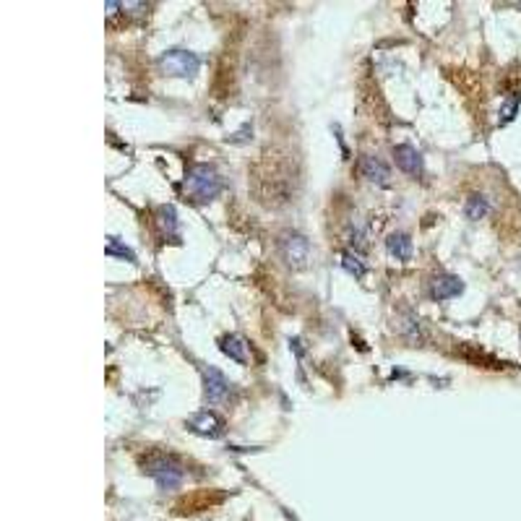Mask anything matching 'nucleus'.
<instances>
[{
  "label": "nucleus",
  "mask_w": 521,
  "mask_h": 521,
  "mask_svg": "<svg viewBox=\"0 0 521 521\" xmlns=\"http://www.w3.org/2000/svg\"><path fill=\"white\" fill-rule=\"evenodd\" d=\"M185 191L193 195L195 201H211L221 191L219 172L211 165H191L185 175Z\"/></svg>",
  "instance_id": "nucleus-1"
},
{
  "label": "nucleus",
  "mask_w": 521,
  "mask_h": 521,
  "mask_svg": "<svg viewBox=\"0 0 521 521\" xmlns=\"http://www.w3.org/2000/svg\"><path fill=\"white\" fill-rule=\"evenodd\" d=\"M143 472L159 485V490H175L180 487L185 472L172 456H149L143 461Z\"/></svg>",
  "instance_id": "nucleus-2"
},
{
  "label": "nucleus",
  "mask_w": 521,
  "mask_h": 521,
  "mask_svg": "<svg viewBox=\"0 0 521 521\" xmlns=\"http://www.w3.org/2000/svg\"><path fill=\"white\" fill-rule=\"evenodd\" d=\"M279 256L284 260L287 266H292V269H302L308 258H311V243H308V237L300 232H282L279 234Z\"/></svg>",
  "instance_id": "nucleus-3"
},
{
  "label": "nucleus",
  "mask_w": 521,
  "mask_h": 521,
  "mask_svg": "<svg viewBox=\"0 0 521 521\" xmlns=\"http://www.w3.org/2000/svg\"><path fill=\"white\" fill-rule=\"evenodd\" d=\"M198 55L188 50H167L162 58H159V71L167 73V76H178V78H191L198 73Z\"/></svg>",
  "instance_id": "nucleus-4"
},
{
  "label": "nucleus",
  "mask_w": 521,
  "mask_h": 521,
  "mask_svg": "<svg viewBox=\"0 0 521 521\" xmlns=\"http://www.w3.org/2000/svg\"><path fill=\"white\" fill-rule=\"evenodd\" d=\"M201 373H204V393H206V402L208 404L224 402V399L230 396V391H232L230 378L224 376L221 370H217V367H204Z\"/></svg>",
  "instance_id": "nucleus-5"
},
{
  "label": "nucleus",
  "mask_w": 521,
  "mask_h": 521,
  "mask_svg": "<svg viewBox=\"0 0 521 521\" xmlns=\"http://www.w3.org/2000/svg\"><path fill=\"white\" fill-rule=\"evenodd\" d=\"M360 172H363L365 180H370L373 185H380V188H386V185L391 182L389 165L373 154H365L363 159H360Z\"/></svg>",
  "instance_id": "nucleus-6"
},
{
  "label": "nucleus",
  "mask_w": 521,
  "mask_h": 521,
  "mask_svg": "<svg viewBox=\"0 0 521 521\" xmlns=\"http://www.w3.org/2000/svg\"><path fill=\"white\" fill-rule=\"evenodd\" d=\"M393 159H396V165L402 172L407 175H422V154L417 152L415 146H409V143H399V146H393Z\"/></svg>",
  "instance_id": "nucleus-7"
},
{
  "label": "nucleus",
  "mask_w": 521,
  "mask_h": 521,
  "mask_svg": "<svg viewBox=\"0 0 521 521\" xmlns=\"http://www.w3.org/2000/svg\"><path fill=\"white\" fill-rule=\"evenodd\" d=\"M188 428L198 433V435H204V438H219L224 433V422L214 412H198V415L188 420Z\"/></svg>",
  "instance_id": "nucleus-8"
},
{
  "label": "nucleus",
  "mask_w": 521,
  "mask_h": 521,
  "mask_svg": "<svg viewBox=\"0 0 521 521\" xmlns=\"http://www.w3.org/2000/svg\"><path fill=\"white\" fill-rule=\"evenodd\" d=\"M461 279L454 274H438L433 282H430V298L433 300H451L456 295H461Z\"/></svg>",
  "instance_id": "nucleus-9"
},
{
  "label": "nucleus",
  "mask_w": 521,
  "mask_h": 521,
  "mask_svg": "<svg viewBox=\"0 0 521 521\" xmlns=\"http://www.w3.org/2000/svg\"><path fill=\"white\" fill-rule=\"evenodd\" d=\"M386 250L391 258L396 260H409L412 258V237L407 232H391L386 240Z\"/></svg>",
  "instance_id": "nucleus-10"
},
{
  "label": "nucleus",
  "mask_w": 521,
  "mask_h": 521,
  "mask_svg": "<svg viewBox=\"0 0 521 521\" xmlns=\"http://www.w3.org/2000/svg\"><path fill=\"white\" fill-rule=\"evenodd\" d=\"M221 352L230 357V360H234L237 365H245L250 357H247V344H245V339L243 337H224L221 339Z\"/></svg>",
  "instance_id": "nucleus-11"
},
{
  "label": "nucleus",
  "mask_w": 521,
  "mask_h": 521,
  "mask_svg": "<svg viewBox=\"0 0 521 521\" xmlns=\"http://www.w3.org/2000/svg\"><path fill=\"white\" fill-rule=\"evenodd\" d=\"M156 227L162 230L165 237H178V214L172 206L156 208Z\"/></svg>",
  "instance_id": "nucleus-12"
},
{
  "label": "nucleus",
  "mask_w": 521,
  "mask_h": 521,
  "mask_svg": "<svg viewBox=\"0 0 521 521\" xmlns=\"http://www.w3.org/2000/svg\"><path fill=\"white\" fill-rule=\"evenodd\" d=\"M487 211H490V201L485 198V195L474 193L467 198V206H464V214H467L469 219H482V217H487Z\"/></svg>",
  "instance_id": "nucleus-13"
},
{
  "label": "nucleus",
  "mask_w": 521,
  "mask_h": 521,
  "mask_svg": "<svg viewBox=\"0 0 521 521\" xmlns=\"http://www.w3.org/2000/svg\"><path fill=\"white\" fill-rule=\"evenodd\" d=\"M341 266L347 269V271L352 274V276H365V271H367V266H365V260H363V256L357 253V250H344L341 253Z\"/></svg>",
  "instance_id": "nucleus-14"
},
{
  "label": "nucleus",
  "mask_w": 521,
  "mask_h": 521,
  "mask_svg": "<svg viewBox=\"0 0 521 521\" xmlns=\"http://www.w3.org/2000/svg\"><path fill=\"white\" fill-rule=\"evenodd\" d=\"M104 253H107V256H120V258L136 260V253H133L128 245H123L117 237H110V240H107V247H104Z\"/></svg>",
  "instance_id": "nucleus-15"
},
{
  "label": "nucleus",
  "mask_w": 521,
  "mask_h": 521,
  "mask_svg": "<svg viewBox=\"0 0 521 521\" xmlns=\"http://www.w3.org/2000/svg\"><path fill=\"white\" fill-rule=\"evenodd\" d=\"M519 104H521V97L519 94H513V97H511V99L500 107V125H506V123H511V120L516 117V112H519Z\"/></svg>",
  "instance_id": "nucleus-16"
}]
</instances>
